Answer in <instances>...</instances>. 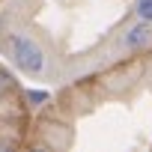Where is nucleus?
Wrapping results in <instances>:
<instances>
[{
    "label": "nucleus",
    "instance_id": "7ed1b4c3",
    "mask_svg": "<svg viewBox=\"0 0 152 152\" xmlns=\"http://www.w3.org/2000/svg\"><path fill=\"white\" fill-rule=\"evenodd\" d=\"M131 12L137 21H149L152 24V0H134L131 3Z\"/></svg>",
    "mask_w": 152,
    "mask_h": 152
},
{
    "label": "nucleus",
    "instance_id": "f257e3e1",
    "mask_svg": "<svg viewBox=\"0 0 152 152\" xmlns=\"http://www.w3.org/2000/svg\"><path fill=\"white\" fill-rule=\"evenodd\" d=\"M0 42H3L12 66L24 75H30V78H36V75H45L48 69V57L42 51V45L24 33V30H3V36H0Z\"/></svg>",
    "mask_w": 152,
    "mask_h": 152
},
{
    "label": "nucleus",
    "instance_id": "20e7f679",
    "mask_svg": "<svg viewBox=\"0 0 152 152\" xmlns=\"http://www.w3.org/2000/svg\"><path fill=\"white\" fill-rule=\"evenodd\" d=\"M24 99H27L33 107H39L42 102H48V93H36V90H27V93H24Z\"/></svg>",
    "mask_w": 152,
    "mask_h": 152
},
{
    "label": "nucleus",
    "instance_id": "f03ea898",
    "mask_svg": "<svg viewBox=\"0 0 152 152\" xmlns=\"http://www.w3.org/2000/svg\"><path fill=\"white\" fill-rule=\"evenodd\" d=\"M152 42V24L149 21H137L134 18V24H128L125 30H122V36H119V48L122 51H140V48H146Z\"/></svg>",
    "mask_w": 152,
    "mask_h": 152
}]
</instances>
